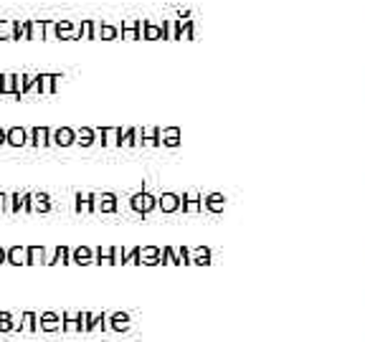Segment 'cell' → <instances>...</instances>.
<instances>
[{
	"label": "cell",
	"instance_id": "12",
	"mask_svg": "<svg viewBox=\"0 0 365 342\" xmlns=\"http://www.w3.org/2000/svg\"><path fill=\"white\" fill-rule=\"evenodd\" d=\"M21 327L26 332H34V330H38V317H36L34 312H23V317H21Z\"/></svg>",
	"mask_w": 365,
	"mask_h": 342
},
{
	"label": "cell",
	"instance_id": "22",
	"mask_svg": "<svg viewBox=\"0 0 365 342\" xmlns=\"http://www.w3.org/2000/svg\"><path fill=\"white\" fill-rule=\"evenodd\" d=\"M0 213H8V195L0 193Z\"/></svg>",
	"mask_w": 365,
	"mask_h": 342
},
{
	"label": "cell",
	"instance_id": "21",
	"mask_svg": "<svg viewBox=\"0 0 365 342\" xmlns=\"http://www.w3.org/2000/svg\"><path fill=\"white\" fill-rule=\"evenodd\" d=\"M76 327H79V325H76L74 314H66V330H76Z\"/></svg>",
	"mask_w": 365,
	"mask_h": 342
},
{
	"label": "cell",
	"instance_id": "3",
	"mask_svg": "<svg viewBox=\"0 0 365 342\" xmlns=\"http://www.w3.org/2000/svg\"><path fill=\"white\" fill-rule=\"evenodd\" d=\"M51 130H46V127H36V130L29 132L31 142H34V147H46V145H51Z\"/></svg>",
	"mask_w": 365,
	"mask_h": 342
},
{
	"label": "cell",
	"instance_id": "13",
	"mask_svg": "<svg viewBox=\"0 0 365 342\" xmlns=\"http://www.w3.org/2000/svg\"><path fill=\"white\" fill-rule=\"evenodd\" d=\"M16 36V21H0V41H13Z\"/></svg>",
	"mask_w": 365,
	"mask_h": 342
},
{
	"label": "cell",
	"instance_id": "20",
	"mask_svg": "<svg viewBox=\"0 0 365 342\" xmlns=\"http://www.w3.org/2000/svg\"><path fill=\"white\" fill-rule=\"evenodd\" d=\"M163 208H165V211H173V208H175V198H173V195H165V198H163Z\"/></svg>",
	"mask_w": 365,
	"mask_h": 342
},
{
	"label": "cell",
	"instance_id": "15",
	"mask_svg": "<svg viewBox=\"0 0 365 342\" xmlns=\"http://www.w3.org/2000/svg\"><path fill=\"white\" fill-rule=\"evenodd\" d=\"M66 261H68V251L66 249H56V254H53V256L48 259L46 264H66Z\"/></svg>",
	"mask_w": 365,
	"mask_h": 342
},
{
	"label": "cell",
	"instance_id": "7",
	"mask_svg": "<svg viewBox=\"0 0 365 342\" xmlns=\"http://www.w3.org/2000/svg\"><path fill=\"white\" fill-rule=\"evenodd\" d=\"M51 211V200L46 193H34V200H31V213H48Z\"/></svg>",
	"mask_w": 365,
	"mask_h": 342
},
{
	"label": "cell",
	"instance_id": "17",
	"mask_svg": "<svg viewBox=\"0 0 365 342\" xmlns=\"http://www.w3.org/2000/svg\"><path fill=\"white\" fill-rule=\"evenodd\" d=\"M58 38H71V26L68 23H58Z\"/></svg>",
	"mask_w": 365,
	"mask_h": 342
},
{
	"label": "cell",
	"instance_id": "4",
	"mask_svg": "<svg viewBox=\"0 0 365 342\" xmlns=\"http://www.w3.org/2000/svg\"><path fill=\"white\" fill-rule=\"evenodd\" d=\"M8 145H11V147L29 145V132L23 130V127H11V130H8Z\"/></svg>",
	"mask_w": 365,
	"mask_h": 342
},
{
	"label": "cell",
	"instance_id": "24",
	"mask_svg": "<svg viewBox=\"0 0 365 342\" xmlns=\"http://www.w3.org/2000/svg\"><path fill=\"white\" fill-rule=\"evenodd\" d=\"M104 137H107L109 145H114V142H117V140H114V137H117V130H107V132H104Z\"/></svg>",
	"mask_w": 365,
	"mask_h": 342
},
{
	"label": "cell",
	"instance_id": "18",
	"mask_svg": "<svg viewBox=\"0 0 365 342\" xmlns=\"http://www.w3.org/2000/svg\"><path fill=\"white\" fill-rule=\"evenodd\" d=\"M76 142H81V145H89V142H91V132H89V130H81L79 135H76Z\"/></svg>",
	"mask_w": 365,
	"mask_h": 342
},
{
	"label": "cell",
	"instance_id": "6",
	"mask_svg": "<svg viewBox=\"0 0 365 342\" xmlns=\"http://www.w3.org/2000/svg\"><path fill=\"white\" fill-rule=\"evenodd\" d=\"M21 322L13 319L11 312H0V335H6V332H21Z\"/></svg>",
	"mask_w": 365,
	"mask_h": 342
},
{
	"label": "cell",
	"instance_id": "23",
	"mask_svg": "<svg viewBox=\"0 0 365 342\" xmlns=\"http://www.w3.org/2000/svg\"><path fill=\"white\" fill-rule=\"evenodd\" d=\"M112 195H104V198H102V208H104V211H112Z\"/></svg>",
	"mask_w": 365,
	"mask_h": 342
},
{
	"label": "cell",
	"instance_id": "8",
	"mask_svg": "<svg viewBox=\"0 0 365 342\" xmlns=\"http://www.w3.org/2000/svg\"><path fill=\"white\" fill-rule=\"evenodd\" d=\"M74 137H76L74 132L63 127V130H56V132H53V135H51V142H53V145H61V147H66V145L74 142Z\"/></svg>",
	"mask_w": 365,
	"mask_h": 342
},
{
	"label": "cell",
	"instance_id": "10",
	"mask_svg": "<svg viewBox=\"0 0 365 342\" xmlns=\"http://www.w3.org/2000/svg\"><path fill=\"white\" fill-rule=\"evenodd\" d=\"M29 38H46V23L43 21H29Z\"/></svg>",
	"mask_w": 365,
	"mask_h": 342
},
{
	"label": "cell",
	"instance_id": "1",
	"mask_svg": "<svg viewBox=\"0 0 365 342\" xmlns=\"http://www.w3.org/2000/svg\"><path fill=\"white\" fill-rule=\"evenodd\" d=\"M31 200H34V193H13V195H8V213H21V211H26V213H31Z\"/></svg>",
	"mask_w": 365,
	"mask_h": 342
},
{
	"label": "cell",
	"instance_id": "16",
	"mask_svg": "<svg viewBox=\"0 0 365 342\" xmlns=\"http://www.w3.org/2000/svg\"><path fill=\"white\" fill-rule=\"evenodd\" d=\"M150 205H153V200H150L148 195H137L135 198V208H140V211H148Z\"/></svg>",
	"mask_w": 365,
	"mask_h": 342
},
{
	"label": "cell",
	"instance_id": "9",
	"mask_svg": "<svg viewBox=\"0 0 365 342\" xmlns=\"http://www.w3.org/2000/svg\"><path fill=\"white\" fill-rule=\"evenodd\" d=\"M38 327H41V330H46V332H51V330H58V327H61V322H58L56 314L46 312V314H41V317H38Z\"/></svg>",
	"mask_w": 365,
	"mask_h": 342
},
{
	"label": "cell",
	"instance_id": "5",
	"mask_svg": "<svg viewBox=\"0 0 365 342\" xmlns=\"http://www.w3.org/2000/svg\"><path fill=\"white\" fill-rule=\"evenodd\" d=\"M0 94L3 97H16L18 94L16 74H0Z\"/></svg>",
	"mask_w": 365,
	"mask_h": 342
},
{
	"label": "cell",
	"instance_id": "29",
	"mask_svg": "<svg viewBox=\"0 0 365 342\" xmlns=\"http://www.w3.org/2000/svg\"><path fill=\"white\" fill-rule=\"evenodd\" d=\"M160 36V28H148V38H158Z\"/></svg>",
	"mask_w": 365,
	"mask_h": 342
},
{
	"label": "cell",
	"instance_id": "30",
	"mask_svg": "<svg viewBox=\"0 0 365 342\" xmlns=\"http://www.w3.org/2000/svg\"><path fill=\"white\" fill-rule=\"evenodd\" d=\"M102 36H104V38H112L114 31H112V28H102Z\"/></svg>",
	"mask_w": 365,
	"mask_h": 342
},
{
	"label": "cell",
	"instance_id": "25",
	"mask_svg": "<svg viewBox=\"0 0 365 342\" xmlns=\"http://www.w3.org/2000/svg\"><path fill=\"white\" fill-rule=\"evenodd\" d=\"M3 264H8V249L0 246V266H3Z\"/></svg>",
	"mask_w": 365,
	"mask_h": 342
},
{
	"label": "cell",
	"instance_id": "26",
	"mask_svg": "<svg viewBox=\"0 0 365 342\" xmlns=\"http://www.w3.org/2000/svg\"><path fill=\"white\" fill-rule=\"evenodd\" d=\"M8 145V130H0V147Z\"/></svg>",
	"mask_w": 365,
	"mask_h": 342
},
{
	"label": "cell",
	"instance_id": "2",
	"mask_svg": "<svg viewBox=\"0 0 365 342\" xmlns=\"http://www.w3.org/2000/svg\"><path fill=\"white\" fill-rule=\"evenodd\" d=\"M8 264L11 266H29V249L26 246H11L8 249Z\"/></svg>",
	"mask_w": 365,
	"mask_h": 342
},
{
	"label": "cell",
	"instance_id": "14",
	"mask_svg": "<svg viewBox=\"0 0 365 342\" xmlns=\"http://www.w3.org/2000/svg\"><path fill=\"white\" fill-rule=\"evenodd\" d=\"M29 264H46L43 246H29Z\"/></svg>",
	"mask_w": 365,
	"mask_h": 342
},
{
	"label": "cell",
	"instance_id": "11",
	"mask_svg": "<svg viewBox=\"0 0 365 342\" xmlns=\"http://www.w3.org/2000/svg\"><path fill=\"white\" fill-rule=\"evenodd\" d=\"M58 76H51V74H38V91L41 94H51L53 91V84H56Z\"/></svg>",
	"mask_w": 365,
	"mask_h": 342
},
{
	"label": "cell",
	"instance_id": "28",
	"mask_svg": "<svg viewBox=\"0 0 365 342\" xmlns=\"http://www.w3.org/2000/svg\"><path fill=\"white\" fill-rule=\"evenodd\" d=\"M165 137H168V142H170V145H175V142H178V140H175V137H178V132H168Z\"/></svg>",
	"mask_w": 365,
	"mask_h": 342
},
{
	"label": "cell",
	"instance_id": "19",
	"mask_svg": "<svg viewBox=\"0 0 365 342\" xmlns=\"http://www.w3.org/2000/svg\"><path fill=\"white\" fill-rule=\"evenodd\" d=\"M74 259H76V264H86V261H89V251H86V249H79V251L74 254Z\"/></svg>",
	"mask_w": 365,
	"mask_h": 342
},
{
	"label": "cell",
	"instance_id": "27",
	"mask_svg": "<svg viewBox=\"0 0 365 342\" xmlns=\"http://www.w3.org/2000/svg\"><path fill=\"white\" fill-rule=\"evenodd\" d=\"M81 33H84V38H89V36H91V26H89V23H84V26H81Z\"/></svg>",
	"mask_w": 365,
	"mask_h": 342
}]
</instances>
